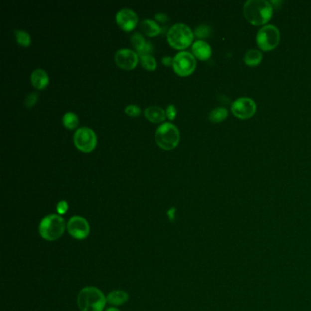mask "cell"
Here are the masks:
<instances>
[{
    "label": "cell",
    "mask_w": 311,
    "mask_h": 311,
    "mask_svg": "<svg viewBox=\"0 0 311 311\" xmlns=\"http://www.w3.org/2000/svg\"><path fill=\"white\" fill-rule=\"evenodd\" d=\"M145 115L153 123H161L166 118V112L159 106H149L145 109Z\"/></svg>",
    "instance_id": "15"
},
{
    "label": "cell",
    "mask_w": 311,
    "mask_h": 311,
    "mask_svg": "<svg viewBox=\"0 0 311 311\" xmlns=\"http://www.w3.org/2000/svg\"><path fill=\"white\" fill-rule=\"evenodd\" d=\"M37 101H38V93L32 92V93L28 94L27 98H26L25 105L28 108L32 107L33 105L36 104Z\"/></svg>",
    "instance_id": "26"
},
{
    "label": "cell",
    "mask_w": 311,
    "mask_h": 311,
    "mask_svg": "<svg viewBox=\"0 0 311 311\" xmlns=\"http://www.w3.org/2000/svg\"><path fill=\"white\" fill-rule=\"evenodd\" d=\"M114 59L120 68L132 70L138 63V55L130 48H121L116 51Z\"/></svg>",
    "instance_id": "11"
},
{
    "label": "cell",
    "mask_w": 311,
    "mask_h": 311,
    "mask_svg": "<svg viewBox=\"0 0 311 311\" xmlns=\"http://www.w3.org/2000/svg\"><path fill=\"white\" fill-rule=\"evenodd\" d=\"M231 110L233 114L239 119H249L256 113V102L250 98L242 97L233 102Z\"/></svg>",
    "instance_id": "9"
},
{
    "label": "cell",
    "mask_w": 311,
    "mask_h": 311,
    "mask_svg": "<svg viewBox=\"0 0 311 311\" xmlns=\"http://www.w3.org/2000/svg\"><path fill=\"white\" fill-rule=\"evenodd\" d=\"M156 19H157L158 21L165 22L169 19V17L164 13H158L156 15Z\"/></svg>",
    "instance_id": "29"
},
{
    "label": "cell",
    "mask_w": 311,
    "mask_h": 311,
    "mask_svg": "<svg viewBox=\"0 0 311 311\" xmlns=\"http://www.w3.org/2000/svg\"><path fill=\"white\" fill-rule=\"evenodd\" d=\"M272 14L273 5L267 0H248L244 5V16L255 26L266 24Z\"/></svg>",
    "instance_id": "1"
},
{
    "label": "cell",
    "mask_w": 311,
    "mask_h": 311,
    "mask_svg": "<svg viewBox=\"0 0 311 311\" xmlns=\"http://www.w3.org/2000/svg\"><path fill=\"white\" fill-rule=\"evenodd\" d=\"M31 82L34 87H36L38 90L44 89L48 85V73L42 69H37L34 70L31 74Z\"/></svg>",
    "instance_id": "17"
},
{
    "label": "cell",
    "mask_w": 311,
    "mask_h": 311,
    "mask_svg": "<svg viewBox=\"0 0 311 311\" xmlns=\"http://www.w3.org/2000/svg\"><path fill=\"white\" fill-rule=\"evenodd\" d=\"M66 229L65 220L59 215L45 216L38 226L41 237L48 241H55L60 238Z\"/></svg>",
    "instance_id": "3"
},
{
    "label": "cell",
    "mask_w": 311,
    "mask_h": 311,
    "mask_svg": "<svg viewBox=\"0 0 311 311\" xmlns=\"http://www.w3.org/2000/svg\"><path fill=\"white\" fill-rule=\"evenodd\" d=\"M67 230L70 236L78 240H83L90 234V225L88 221L81 216L71 217L67 224Z\"/></svg>",
    "instance_id": "10"
},
{
    "label": "cell",
    "mask_w": 311,
    "mask_h": 311,
    "mask_svg": "<svg viewBox=\"0 0 311 311\" xmlns=\"http://www.w3.org/2000/svg\"><path fill=\"white\" fill-rule=\"evenodd\" d=\"M62 122L64 124L65 127L69 128V129H73L78 126L79 124V118L77 116V114L72 112L65 113L62 118Z\"/></svg>",
    "instance_id": "21"
},
{
    "label": "cell",
    "mask_w": 311,
    "mask_h": 311,
    "mask_svg": "<svg viewBox=\"0 0 311 311\" xmlns=\"http://www.w3.org/2000/svg\"><path fill=\"white\" fill-rule=\"evenodd\" d=\"M228 115V110L225 107L215 108L209 113L210 121L213 123H219L224 121Z\"/></svg>",
    "instance_id": "20"
},
{
    "label": "cell",
    "mask_w": 311,
    "mask_h": 311,
    "mask_svg": "<svg viewBox=\"0 0 311 311\" xmlns=\"http://www.w3.org/2000/svg\"><path fill=\"white\" fill-rule=\"evenodd\" d=\"M15 34H16V41L19 45H21L23 47H27L31 43V37L27 31L21 30V29H16Z\"/></svg>",
    "instance_id": "23"
},
{
    "label": "cell",
    "mask_w": 311,
    "mask_h": 311,
    "mask_svg": "<svg viewBox=\"0 0 311 311\" xmlns=\"http://www.w3.org/2000/svg\"><path fill=\"white\" fill-rule=\"evenodd\" d=\"M193 32L189 26L183 23H176L170 27L167 33V40L173 48L178 49L187 48L193 42Z\"/></svg>",
    "instance_id": "4"
},
{
    "label": "cell",
    "mask_w": 311,
    "mask_h": 311,
    "mask_svg": "<svg viewBox=\"0 0 311 311\" xmlns=\"http://www.w3.org/2000/svg\"><path fill=\"white\" fill-rule=\"evenodd\" d=\"M172 62H173V58L170 57V56H165V57L162 58V63L166 65V66L172 65Z\"/></svg>",
    "instance_id": "31"
},
{
    "label": "cell",
    "mask_w": 311,
    "mask_h": 311,
    "mask_svg": "<svg viewBox=\"0 0 311 311\" xmlns=\"http://www.w3.org/2000/svg\"><path fill=\"white\" fill-rule=\"evenodd\" d=\"M194 56L199 59L206 60L209 59L212 55V48L209 44L204 40H196L192 47Z\"/></svg>",
    "instance_id": "14"
},
{
    "label": "cell",
    "mask_w": 311,
    "mask_h": 311,
    "mask_svg": "<svg viewBox=\"0 0 311 311\" xmlns=\"http://www.w3.org/2000/svg\"><path fill=\"white\" fill-rule=\"evenodd\" d=\"M106 298L101 290L95 287H86L78 296V306L81 311H102Z\"/></svg>",
    "instance_id": "2"
},
{
    "label": "cell",
    "mask_w": 311,
    "mask_h": 311,
    "mask_svg": "<svg viewBox=\"0 0 311 311\" xmlns=\"http://www.w3.org/2000/svg\"><path fill=\"white\" fill-rule=\"evenodd\" d=\"M156 143L166 150H171L177 146L180 141V132L172 123H163L158 126L156 133Z\"/></svg>",
    "instance_id": "5"
},
{
    "label": "cell",
    "mask_w": 311,
    "mask_h": 311,
    "mask_svg": "<svg viewBox=\"0 0 311 311\" xmlns=\"http://www.w3.org/2000/svg\"><path fill=\"white\" fill-rule=\"evenodd\" d=\"M116 22L119 27L125 31H131L138 23L137 14L131 8H122L116 14Z\"/></svg>",
    "instance_id": "12"
},
{
    "label": "cell",
    "mask_w": 311,
    "mask_h": 311,
    "mask_svg": "<svg viewBox=\"0 0 311 311\" xmlns=\"http://www.w3.org/2000/svg\"><path fill=\"white\" fill-rule=\"evenodd\" d=\"M262 58L263 55L261 53V51H259L258 49H249L247 51V53L245 54L244 61L247 66L255 67L261 62Z\"/></svg>",
    "instance_id": "19"
},
{
    "label": "cell",
    "mask_w": 311,
    "mask_h": 311,
    "mask_svg": "<svg viewBox=\"0 0 311 311\" xmlns=\"http://www.w3.org/2000/svg\"><path fill=\"white\" fill-rule=\"evenodd\" d=\"M280 40L279 28L274 25H267L259 29L257 34V43L259 48L269 51L276 48Z\"/></svg>",
    "instance_id": "6"
},
{
    "label": "cell",
    "mask_w": 311,
    "mask_h": 311,
    "mask_svg": "<svg viewBox=\"0 0 311 311\" xmlns=\"http://www.w3.org/2000/svg\"><path fill=\"white\" fill-rule=\"evenodd\" d=\"M176 115V108L173 104H170L166 109V116L169 119H174Z\"/></svg>",
    "instance_id": "28"
},
{
    "label": "cell",
    "mask_w": 311,
    "mask_h": 311,
    "mask_svg": "<svg viewBox=\"0 0 311 311\" xmlns=\"http://www.w3.org/2000/svg\"><path fill=\"white\" fill-rule=\"evenodd\" d=\"M131 41L136 49V51L140 54V56L150 54L153 50V46L150 41L146 40L141 33H134L131 38Z\"/></svg>",
    "instance_id": "13"
},
{
    "label": "cell",
    "mask_w": 311,
    "mask_h": 311,
    "mask_svg": "<svg viewBox=\"0 0 311 311\" xmlns=\"http://www.w3.org/2000/svg\"><path fill=\"white\" fill-rule=\"evenodd\" d=\"M68 208H69V204L64 200L60 201L57 204V211H58L59 215H64L65 213H67Z\"/></svg>",
    "instance_id": "27"
},
{
    "label": "cell",
    "mask_w": 311,
    "mask_h": 311,
    "mask_svg": "<svg viewBox=\"0 0 311 311\" xmlns=\"http://www.w3.org/2000/svg\"><path fill=\"white\" fill-rule=\"evenodd\" d=\"M105 311H120L118 309H116V308H110V309H108Z\"/></svg>",
    "instance_id": "32"
},
{
    "label": "cell",
    "mask_w": 311,
    "mask_h": 311,
    "mask_svg": "<svg viewBox=\"0 0 311 311\" xmlns=\"http://www.w3.org/2000/svg\"><path fill=\"white\" fill-rule=\"evenodd\" d=\"M141 29L143 32L146 34L149 37H154L158 35L161 31V27L158 23L152 20V19H145L141 22Z\"/></svg>",
    "instance_id": "18"
},
{
    "label": "cell",
    "mask_w": 311,
    "mask_h": 311,
    "mask_svg": "<svg viewBox=\"0 0 311 311\" xmlns=\"http://www.w3.org/2000/svg\"><path fill=\"white\" fill-rule=\"evenodd\" d=\"M125 113H127L130 116H137L141 113V109L137 105L134 104H129L125 108Z\"/></svg>",
    "instance_id": "25"
},
{
    "label": "cell",
    "mask_w": 311,
    "mask_h": 311,
    "mask_svg": "<svg viewBox=\"0 0 311 311\" xmlns=\"http://www.w3.org/2000/svg\"><path fill=\"white\" fill-rule=\"evenodd\" d=\"M140 61L142 66L146 69V70H156L157 67V61L156 59L150 55V54H146V55H142L140 56Z\"/></svg>",
    "instance_id": "22"
},
{
    "label": "cell",
    "mask_w": 311,
    "mask_h": 311,
    "mask_svg": "<svg viewBox=\"0 0 311 311\" xmlns=\"http://www.w3.org/2000/svg\"><path fill=\"white\" fill-rule=\"evenodd\" d=\"M74 144L82 152H91L97 145L95 132L89 127H81L74 134Z\"/></svg>",
    "instance_id": "8"
},
{
    "label": "cell",
    "mask_w": 311,
    "mask_h": 311,
    "mask_svg": "<svg viewBox=\"0 0 311 311\" xmlns=\"http://www.w3.org/2000/svg\"><path fill=\"white\" fill-rule=\"evenodd\" d=\"M172 67L178 75H190L195 70L196 59L193 54L188 51H181L174 56Z\"/></svg>",
    "instance_id": "7"
},
{
    "label": "cell",
    "mask_w": 311,
    "mask_h": 311,
    "mask_svg": "<svg viewBox=\"0 0 311 311\" xmlns=\"http://www.w3.org/2000/svg\"><path fill=\"white\" fill-rule=\"evenodd\" d=\"M210 32H211V29L207 25H200L194 30L195 36H197L200 38H208Z\"/></svg>",
    "instance_id": "24"
},
{
    "label": "cell",
    "mask_w": 311,
    "mask_h": 311,
    "mask_svg": "<svg viewBox=\"0 0 311 311\" xmlns=\"http://www.w3.org/2000/svg\"><path fill=\"white\" fill-rule=\"evenodd\" d=\"M129 300V295L127 292L123 290H113L110 292L106 297L108 303L113 306H120L126 303Z\"/></svg>",
    "instance_id": "16"
},
{
    "label": "cell",
    "mask_w": 311,
    "mask_h": 311,
    "mask_svg": "<svg viewBox=\"0 0 311 311\" xmlns=\"http://www.w3.org/2000/svg\"><path fill=\"white\" fill-rule=\"evenodd\" d=\"M175 213H176V209L174 207H172V208L168 211L167 215H168V217H169V219H170L171 222H173V221L175 220Z\"/></svg>",
    "instance_id": "30"
}]
</instances>
